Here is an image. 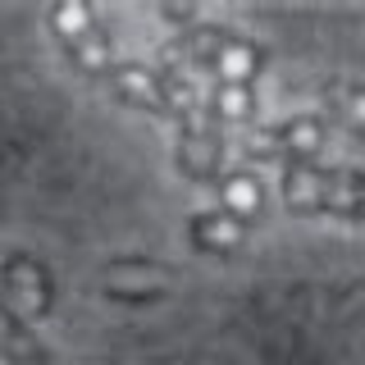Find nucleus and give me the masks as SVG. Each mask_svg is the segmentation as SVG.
I'll use <instances>...</instances> for the list:
<instances>
[{"label": "nucleus", "mask_w": 365, "mask_h": 365, "mask_svg": "<svg viewBox=\"0 0 365 365\" xmlns=\"http://www.w3.org/2000/svg\"><path fill=\"white\" fill-rule=\"evenodd\" d=\"M101 288L114 302H160L174 288V269L151 256H119L101 269Z\"/></svg>", "instance_id": "obj_7"}, {"label": "nucleus", "mask_w": 365, "mask_h": 365, "mask_svg": "<svg viewBox=\"0 0 365 365\" xmlns=\"http://www.w3.org/2000/svg\"><path fill=\"white\" fill-rule=\"evenodd\" d=\"M178 169L192 182H215L224 169V128L205 106H197L178 128Z\"/></svg>", "instance_id": "obj_6"}, {"label": "nucleus", "mask_w": 365, "mask_h": 365, "mask_svg": "<svg viewBox=\"0 0 365 365\" xmlns=\"http://www.w3.org/2000/svg\"><path fill=\"white\" fill-rule=\"evenodd\" d=\"M51 306H55V279L37 256L14 251V256L0 260V315H5V329L41 324L51 315Z\"/></svg>", "instance_id": "obj_3"}, {"label": "nucleus", "mask_w": 365, "mask_h": 365, "mask_svg": "<svg viewBox=\"0 0 365 365\" xmlns=\"http://www.w3.org/2000/svg\"><path fill=\"white\" fill-rule=\"evenodd\" d=\"M51 32L60 37L64 55L91 78H110L114 73V46L106 37V28L96 23V9L83 0H64L51 9Z\"/></svg>", "instance_id": "obj_4"}, {"label": "nucleus", "mask_w": 365, "mask_h": 365, "mask_svg": "<svg viewBox=\"0 0 365 365\" xmlns=\"http://www.w3.org/2000/svg\"><path fill=\"white\" fill-rule=\"evenodd\" d=\"M247 233H251V224L237 220V215H228L224 205H220V210L197 215V220L187 224L192 247L205 251V256H233V251H242L247 247Z\"/></svg>", "instance_id": "obj_8"}, {"label": "nucleus", "mask_w": 365, "mask_h": 365, "mask_svg": "<svg viewBox=\"0 0 365 365\" xmlns=\"http://www.w3.org/2000/svg\"><path fill=\"white\" fill-rule=\"evenodd\" d=\"M329 110H334L347 128L365 133V87L361 83H334L329 87Z\"/></svg>", "instance_id": "obj_11"}, {"label": "nucleus", "mask_w": 365, "mask_h": 365, "mask_svg": "<svg viewBox=\"0 0 365 365\" xmlns=\"http://www.w3.org/2000/svg\"><path fill=\"white\" fill-rule=\"evenodd\" d=\"M220 201H224L228 215L251 224L260 215V205H265V192H260V182L251 174H228V178H220Z\"/></svg>", "instance_id": "obj_10"}, {"label": "nucleus", "mask_w": 365, "mask_h": 365, "mask_svg": "<svg viewBox=\"0 0 365 365\" xmlns=\"http://www.w3.org/2000/svg\"><path fill=\"white\" fill-rule=\"evenodd\" d=\"M210 114L215 119H251V114H256V87H215V106H210Z\"/></svg>", "instance_id": "obj_12"}, {"label": "nucleus", "mask_w": 365, "mask_h": 365, "mask_svg": "<svg viewBox=\"0 0 365 365\" xmlns=\"http://www.w3.org/2000/svg\"><path fill=\"white\" fill-rule=\"evenodd\" d=\"M329 146V128L319 114H297L274 128L247 133V155L260 160H288V165H315V155Z\"/></svg>", "instance_id": "obj_5"}, {"label": "nucleus", "mask_w": 365, "mask_h": 365, "mask_svg": "<svg viewBox=\"0 0 365 365\" xmlns=\"http://www.w3.org/2000/svg\"><path fill=\"white\" fill-rule=\"evenodd\" d=\"M0 365H14V361H9V351H0Z\"/></svg>", "instance_id": "obj_13"}, {"label": "nucleus", "mask_w": 365, "mask_h": 365, "mask_svg": "<svg viewBox=\"0 0 365 365\" xmlns=\"http://www.w3.org/2000/svg\"><path fill=\"white\" fill-rule=\"evenodd\" d=\"M114 91H119L128 106L146 110V114H169V101H165V87H160V73L146 64H114L110 73Z\"/></svg>", "instance_id": "obj_9"}, {"label": "nucleus", "mask_w": 365, "mask_h": 365, "mask_svg": "<svg viewBox=\"0 0 365 365\" xmlns=\"http://www.w3.org/2000/svg\"><path fill=\"white\" fill-rule=\"evenodd\" d=\"M283 205L297 210V215L365 220V174L361 169L288 165V174H283Z\"/></svg>", "instance_id": "obj_1"}, {"label": "nucleus", "mask_w": 365, "mask_h": 365, "mask_svg": "<svg viewBox=\"0 0 365 365\" xmlns=\"http://www.w3.org/2000/svg\"><path fill=\"white\" fill-rule=\"evenodd\" d=\"M182 55H187L192 64L210 68L224 87H256V73H260V64H265V51H260L256 41L237 37V32H228V28H210V23L182 32Z\"/></svg>", "instance_id": "obj_2"}]
</instances>
